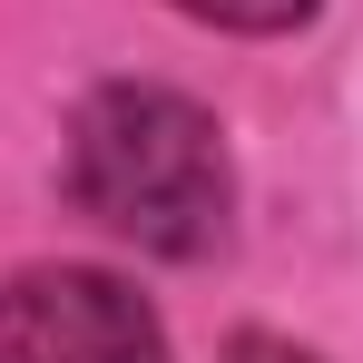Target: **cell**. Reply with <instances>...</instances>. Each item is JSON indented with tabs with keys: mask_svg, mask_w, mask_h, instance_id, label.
Masks as SVG:
<instances>
[{
	"mask_svg": "<svg viewBox=\"0 0 363 363\" xmlns=\"http://www.w3.org/2000/svg\"><path fill=\"white\" fill-rule=\"evenodd\" d=\"M186 20H206V30H295L314 0H177Z\"/></svg>",
	"mask_w": 363,
	"mask_h": 363,
	"instance_id": "3957f363",
	"label": "cell"
},
{
	"mask_svg": "<svg viewBox=\"0 0 363 363\" xmlns=\"http://www.w3.org/2000/svg\"><path fill=\"white\" fill-rule=\"evenodd\" d=\"M216 363H314V354H304V344H285V334H236Z\"/></svg>",
	"mask_w": 363,
	"mask_h": 363,
	"instance_id": "277c9868",
	"label": "cell"
},
{
	"mask_svg": "<svg viewBox=\"0 0 363 363\" xmlns=\"http://www.w3.org/2000/svg\"><path fill=\"white\" fill-rule=\"evenodd\" d=\"M0 363H167V334L99 265H30L0 285Z\"/></svg>",
	"mask_w": 363,
	"mask_h": 363,
	"instance_id": "7a4b0ae2",
	"label": "cell"
},
{
	"mask_svg": "<svg viewBox=\"0 0 363 363\" xmlns=\"http://www.w3.org/2000/svg\"><path fill=\"white\" fill-rule=\"evenodd\" d=\"M69 196L138 255H206L226 245L236 167L196 99L118 79L69 118Z\"/></svg>",
	"mask_w": 363,
	"mask_h": 363,
	"instance_id": "6da1fadb",
	"label": "cell"
}]
</instances>
